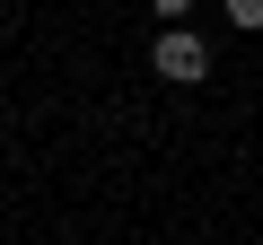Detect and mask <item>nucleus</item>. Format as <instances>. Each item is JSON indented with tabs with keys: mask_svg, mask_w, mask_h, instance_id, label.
I'll return each mask as SVG.
<instances>
[{
	"mask_svg": "<svg viewBox=\"0 0 263 245\" xmlns=\"http://www.w3.org/2000/svg\"><path fill=\"white\" fill-rule=\"evenodd\" d=\"M149 62H158V79H176V88H193V79L211 70V44H202L193 27H167V35L149 44Z\"/></svg>",
	"mask_w": 263,
	"mask_h": 245,
	"instance_id": "1",
	"label": "nucleus"
},
{
	"mask_svg": "<svg viewBox=\"0 0 263 245\" xmlns=\"http://www.w3.org/2000/svg\"><path fill=\"white\" fill-rule=\"evenodd\" d=\"M228 18L237 27H263V0H228Z\"/></svg>",
	"mask_w": 263,
	"mask_h": 245,
	"instance_id": "2",
	"label": "nucleus"
},
{
	"mask_svg": "<svg viewBox=\"0 0 263 245\" xmlns=\"http://www.w3.org/2000/svg\"><path fill=\"white\" fill-rule=\"evenodd\" d=\"M149 9H158V18H184V9H193V0H149Z\"/></svg>",
	"mask_w": 263,
	"mask_h": 245,
	"instance_id": "3",
	"label": "nucleus"
}]
</instances>
